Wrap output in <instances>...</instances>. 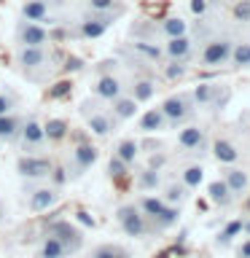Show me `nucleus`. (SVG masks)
I'll return each mask as SVG.
<instances>
[{"mask_svg": "<svg viewBox=\"0 0 250 258\" xmlns=\"http://www.w3.org/2000/svg\"><path fill=\"white\" fill-rule=\"evenodd\" d=\"M56 202H59V194H56V188L48 183V185H35V188L30 191L27 207H30V213H46V210L56 207Z\"/></svg>", "mask_w": 250, "mask_h": 258, "instance_id": "f8f14e48", "label": "nucleus"}, {"mask_svg": "<svg viewBox=\"0 0 250 258\" xmlns=\"http://www.w3.org/2000/svg\"><path fill=\"white\" fill-rule=\"evenodd\" d=\"M215 97H218L215 84H199V86H194V92H191V102H194V108H207V105H213Z\"/></svg>", "mask_w": 250, "mask_h": 258, "instance_id": "393cba45", "label": "nucleus"}, {"mask_svg": "<svg viewBox=\"0 0 250 258\" xmlns=\"http://www.w3.org/2000/svg\"><path fill=\"white\" fill-rule=\"evenodd\" d=\"M237 234H242V218H237V221H231L229 226H226V229L218 234V245H231V239L237 237Z\"/></svg>", "mask_w": 250, "mask_h": 258, "instance_id": "e433bc0d", "label": "nucleus"}, {"mask_svg": "<svg viewBox=\"0 0 250 258\" xmlns=\"http://www.w3.org/2000/svg\"><path fill=\"white\" fill-rule=\"evenodd\" d=\"M108 172H110V177L121 180V177L129 175V164H127V161H121L118 156H110V161H108Z\"/></svg>", "mask_w": 250, "mask_h": 258, "instance_id": "4c0bfd02", "label": "nucleus"}, {"mask_svg": "<svg viewBox=\"0 0 250 258\" xmlns=\"http://www.w3.org/2000/svg\"><path fill=\"white\" fill-rule=\"evenodd\" d=\"M213 156L221 161V164H237L239 151H237V145H231L229 140H215L213 143Z\"/></svg>", "mask_w": 250, "mask_h": 258, "instance_id": "b1692460", "label": "nucleus"}, {"mask_svg": "<svg viewBox=\"0 0 250 258\" xmlns=\"http://www.w3.org/2000/svg\"><path fill=\"white\" fill-rule=\"evenodd\" d=\"M164 205H167V202L161 199V197H153V194H145V197L137 199V210H140V213H143L145 218H148V221H151L153 215H159Z\"/></svg>", "mask_w": 250, "mask_h": 258, "instance_id": "72a5a7b5", "label": "nucleus"}, {"mask_svg": "<svg viewBox=\"0 0 250 258\" xmlns=\"http://www.w3.org/2000/svg\"><path fill=\"white\" fill-rule=\"evenodd\" d=\"M16 64L30 73V70H40L51 64V54L46 51V46H19L16 48Z\"/></svg>", "mask_w": 250, "mask_h": 258, "instance_id": "6e6552de", "label": "nucleus"}, {"mask_svg": "<svg viewBox=\"0 0 250 258\" xmlns=\"http://www.w3.org/2000/svg\"><path fill=\"white\" fill-rule=\"evenodd\" d=\"M110 27V19L108 14H97V16H86V19L78 22L76 27V38H84V40H94V38H102Z\"/></svg>", "mask_w": 250, "mask_h": 258, "instance_id": "ddd939ff", "label": "nucleus"}, {"mask_svg": "<svg viewBox=\"0 0 250 258\" xmlns=\"http://www.w3.org/2000/svg\"><path fill=\"white\" fill-rule=\"evenodd\" d=\"M121 250H124V247H118V245H100V247L94 250L92 258H116Z\"/></svg>", "mask_w": 250, "mask_h": 258, "instance_id": "a19ab883", "label": "nucleus"}, {"mask_svg": "<svg viewBox=\"0 0 250 258\" xmlns=\"http://www.w3.org/2000/svg\"><path fill=\"white\" fill-rule=\"evenodd\" d=\"M116 221H118L121 231H124L127 237H145V234L151 231L148 218L137 210V205H121L116 210Z\"/></svg>", "mask_w": 250, "mask_h": 258, "instance_id": "20e7f679", "label": "nucleus"}, {"mask_svg": "<svg viewBox=\"0 0 250 258\" xmlns=\"http://www.w3.org/2000/svg\"><path fill=\"white\" fill-rule=\"evenodd\" d=\"M207 0H191V14L194 16H205L207 14Z\"/></svg>", "mask_w": 250, "mask_h": 258, "instance_id": "a18cd8bd", "label": "nucleus"}, {"mask_svg": "<svg viewBox=\"0 0 250 258\" xmlns=\"http://www.w3.org/2000/svg\"><path fill=\"white\" fill-rule=\"evenodd\" d=\"M16 46H48L51 43V32H48L40 22H27L22 19L14 30Z\"/></svg>", "mask_w": 250, "mask_h": 258, "instance_id": "0eeeda50", "label": "nucleus"}, {"mask_svg": "<svg viewBox=\"0 0 250 258\" xmlns=\"http://www.w3.org/2000/svg\"><path fill=\"white\" fill-rule=\"evenodd\" d=\"M70 81H59V84H56L54 89H51V92H48V97H51V100H56V97H62V94H68L70 92Z\"/></svg>", "mask_w": 250, "mask_h": 258, "instance_id": "c03bdc74", "label": "nucleus"}, {"mask_svg": "<svg viewBox=\"0 0 250 258\" xmlns=\"http://www.w3.org/2000/svg\"><path fill=\"white\" fill-rule=\"evenodd\" d=\"M237 258H250V237L242 239V245L237 247Z\"/></svg>", "mask_w": 250, "mask_h": 258, "instance_id": "49530a36", "label": "nucleus"}, {"mask_svg": "<svg viewBox=\"0 0 250 258\" xmlns=\"http://www.w3.org/2000/svg\"><path fill=\"white\" fill-rule=\"evenodd\" d=\"M3 218H6V205L0 202V223H3Z\"/></svg>", "mask_w": 250, "mask_h": 258, "instance_id": "09e8293b", "label": "nucleus"}, {"mask_svg": "<svg viewBox=\"0 0 250 258\" xmlns=\"http://www.w3.org/2000/svg\"><path fill=\"white\" fill-rule=\"evenodd\" d=\"M22 19L43 24L48 19V3L46 0H24L22 3Z\"/></svg>", "mask_w": 250, "mask_h": 258, "instance_id": "412c9836", "label": "nucleus"}, {"mask_svg": "<svg viewBox=\"0 0 250 258\" xmlns=\"http://www.w3.org/2000/svg\"><path fill=\"white\" fill-rule=\"evenodd\" d=\"M231 68H250V40H237L229 54Z\"/></svg>", "mask_w": 250, "mask_h": 258, "instance_id": "c85d7f7f", "label": "nucleus"}, {"mask_svg": "<svg viewBox=\"0 0 250 258\" xmlns=\"http://www.w3.org/2000/svg\"><path fill=\"white\" fill-rule=\"evenodd\" d=\"M189 191H191V188H185L183 183H167V185H164V194H161V199H164L167 205H177V207H180L183 202L191 197Z\"/></svg>", "mask_w": 250, "mask_h": 258, "instance_id": "473e14b6", "label": "nucleus"}, {"mask_svg": "<svg viewBox=\"0 0 250 258\" xmlns=\"http://www.w3.org/2000/svg\"><path fill=\"white\" fill-rule=\"evenodd\" d=\"M92 92L97 100H102V102H110V100H116L118 94H124V84L113 76V73H105V76H100L94 81V86H92Z\"/></svg>", "mask_w": 250, "mask_h": 258, "instance_id": "2eb2a0df", "label": "nucleus"}, {"mask_svg": "<svg viewBox=\"0 0 250 258\" xmlns=\"http://www.w3.org/2000/svg\"><path fill=\"white\" fill-rule=\"evenodd\" d=\"M242 231H245L247 237H250V218H245V221H242Z\"/></svg>", "mask_w": 250, "mask_h": 258, "instance_id": "de8ad7c7", "label": "nucleus"}, {"mask_svg": "<svg viewBox=\"0 0 250 258\" xmlns=\"http://www.w3.org/2000/svg\"><path fill=\"white\" fill-rule=\"evenodd\" d=\"M223 183L229 185V191L234 194V197H242V194H247L250 188V177L245 169H239V167H229L223 172Z\"/></svg>", "mask_w": 250, "mask_h": 258, "instance_id": "f3484780", "label": "nucleus"}, {"mask_svg": "<svg viewBox=\"0 0 250 258\" xmlns=\"http://www.w3.org/2000/svg\"><path fill=\"white\" fill-rule=\"evenodd\" d=\"M161 73H164L167 81H180V78L189 76V68H185V62L169 59V64H161Z\"/></svg>", "mask_w": 250, "mask_h": 258, "instance_id": "c9c22d12", "label": "nucleus"}, {"mask_svg": "<svg viewBox=\"0 0 250 258\" xmlns=\"http://www.w3.org/2000/svg\"><path fill=\"white\" fill-rule=\"evenodd\" d=\"M137 102L132 100L129 94H118L116 100H110V118L116 121V124H121V121H129V118H135L137 116Z\"/></svg>", "mask_w": 250, "mask_h": 258, "instance_id": "dca6fc26", "label": "nucleus"}, {"mask_svg": "<svg viewBox=\"0 0 250 258\" xmlns=\"http://www.w3.org/2000/svg\"><path fill=\"white\" fill-rule=\"evenodd\" d=\"M140 132L145 135H153V132H164L167 129V118H164V113H161V108H148L140 116Z\"/></svg>", "mask_w": 250, "mask_h": 258, "instance_id": "a211bd4d", "label": "nucleus"}, {"mask_svg": "<svg viewBox=\"0 0 250 258\" xmlns=\"http://www.w3.org/2000/svg\"><path fill=\"white\" fill-rule=\"evenodd\" d=\"M68 255H70L68 247L56 237H51V234H46L43 242L38 245V253H35V258H68Z\"/></svg>", "mask_w": 250, "mask_h": 258, "instance_id": "aec40b11", "label": "nucleus"}, {"mask_svg": "<svg viewBox=\"0 0 250 258\" xmlns=\"http://www.w3.org/2000/svg\"><path fill=\"white\" fill-rule=\"evenodd\" d=\"M116 258H132V255H129V253H127V250H121V253H118Z\"/></svg>", "mask_w": 250, "mask_h": 258, "instance_id": "8fccbe9b", "label": "nucleus"}, {"mask_svg": "<svg viewBox=\"0 0 250 258\" xmlns=\"http://www.w3.org/2000/svg\"><path fill=\"white\" fill-rule=\"evenodd\" d=\"M116 3L118 0H86V6L92 14H110L113 8H116Z\"/></svg>", "mask_w": 250, "mask_h": 258, "instance_id": "ea45409f", "label": "nucleus"}, {"mask_svg": "<svg viewBox=\"0 0 250 258\" xmlns=\"http://www.w3.org/2000/svg\"><path fill=\"white\" fill-rule=\"evenodd\" d=\"M177 145H180V151L185 153H205L207 151V132L197 124H189L180 129V135H177Z\"/></svg>", "mask_w": 250, "mask_h": 258, "instance_id": "9b49d317", "label": "nucleus"}, {"mask_svg": "<svg viewBox=\"0 0 250 258\" xmlns=\"http://www.w3.org/2000/svg\"><path fill=\"white\" fill-rule=\"evenodd\" d=\"M159 183H161V172H159V169H153V167L143 169V172L137 175V180H135V185L140 191H156Z\"/></svg>", "mask_w": 250, "mask_h": 258, "instance_id": "f704fd0d", "label": "nucleus"}, {"mask_svg": "<svg viewBox=\"0 0 250 258\" xmlns=\"http://www.w3.org/2000/svg\"><path fill=\"white\" fill-rule=\"evenodd\" d=\"M207 194H210V199H213L218 207H223V210L234 202V194L229 191V185L223 183V177H221V180H213V183H210V185H207Z\"/></svg>", "mask_w": 250, "mask_h": 258, "instance_id": "a878e982", "label": "nucleus"}, {"mask_svg": "<svg viewBox=\"0 0 250 258\" xmlns=\"http://www.w3.org/2000/svg\"><path fill=\"white\" fill-rule=\"evenodd\" d=\"M100 159V151L94 148L92 143H78L70 153V169H73V177H81L86 169H92Z\"/></svg>", "mask_w": 250, "mask_h": 258, "instance_id": "9d476101", "label": "nucleus"}, {"mask_svg": "<svg viewBox=\"0 0 250 258\" xmlns=\"http://www.w3.org/2000/svg\"><path fill=\"white\" fill-rule=\"evenodd\" d=\"M16 145H19L22 153H38L46 145V135H43V121L38 116H27L19 126V135H16Z\"/></svg>", "mask_w": 250, "mask_h": 258, "instance_id": "f257e3e1", "label": "nucleus"}, {"mask_svg": "<svg viewBox=\"0 0 250 258\" xmlns=\"http://www.w3.org/2000/svg\"><path fill=\"white\" fill-rule=\"evenodd\" d=\"M245 207H247V213H250V199H247V205H245Z\"/></svg>", "mask_w": 250, "mask_h": 258, "instance_id": "603ef678", "label": "nucleus"}, {"mask_svg": "<svg viewBox=\"0 0 250 258\" xmlns=\"http://www.w3.org/2000/svg\"><path fill=\"white\" fill-rule=\"evenodd\" d=\"M207 3H223V0H207Z\"/></svg>", "mask_w": 250, "mask_h": 258, "instance_id": "3c124183", "label": "nucleus"}, {"mask_svg": "<svg viewBox=\"0 0 250 258\" xmlns=\"http://www.w3.org/2000/svg\"><path fill=\"white\" fill-rule=\"evenodd\" d=\"M65 172H68L65 167H51V172H48V180H51L54 188H56V185H62V183L70 177V175H65Z\"/></svg>", "mask_w": 250, "mask_h": 258, "instance_id": "37998d69", "label": "nucleus"}, {"mask_svg": "<svg viewBox=\"0 0 250 258\" xmlns=\"http://www.w3.org/2000/svg\"><path fill=\"white\" fill-rule=\"evenodd\" d=\"M132 51L140 54L143 59H148V62H161V59H164L161 46L153 43V40H135V43H132Z\"/></svg>", "mask_w": 250, "mask_h": 258, "instance_id": "cd10ccee", "label": "nucleus"}, {"mask_svg": "<svg viewBox=\"0 0 250 258\" xmlns=\"http://www.w3.org/2000/svg\"><path fill=\"white\" fill-rule=\"evenodd\" d=\"M167 59H177V62H189V56L194 51V40L191 35H175V38H164V46H161Z\"/></svg>", "mask_w": 250, "mask_h": 258, "instance_id": "4468645a", "label": "nucleus"}, {"mask_svg": "<svg viewBox=\"0 0 250 258\" xmlns=\"http://www.w3.org/2000/svg\"><path fill=\"white\" fill-rule=\"evenodd\" d=\"M159 108H161V113H164V118H167V126H180V124H185V121L194 116L191 94H185V92L169 94Z\"/></svg>", "mask_w": 250, "mask_h": 258, "instance_id": "f03ea898", "label": "nucleus"}, {"mask_svg": "<svg viewBox=\"0 0 250 258\" xmlns=\"http://www.w3.org/2000/svg\"><path fill=\"white\" fill-rule=\"evenodd\" d=\"M81 113H84V118H86L89 132L97 135V137H108L113 132V126H116V121L110 118V113L105 108H100V105H94L92 100L81 102Z\"/></svg>", "mask_w": 250, "mask_h": 258, "instance_id": "39448f33", "label": "nucleus"}, {"mask_svg": "<svg viewBox=\"0 0 250 258\" xmlns=\"http://www.w3.org/2000/svg\"><path fill=\"white\" fill-rule=\"evenodd\" d=\"M156 94V81H151V78H135V84H132V100L140 105V102H148L151 97Z\"/></svg>", "mask_w": 250, "mask_h": 258, "instance_id": "bb28decb", "label": "nucleus"}, {"mask_svg": "<svg viewBox=\"0 0 250 258\" xmlns=\"http://www.w3.org/2000/svg\"><path fill=\"white\" fill-rule=\"evenodd\" d=\"M177 218H180V207L177 205H164L159 215L151 218V226L159 229V231H167V229H172V226L177 223Z\"/></svg>", "mask_w": 250, "mask_h": 258, "instance_id": "4be33fe9", "label": "nucleus"}, {"mask_svg": "<svg viewBox=\"0 0 250 258\" xmlns=\"http://www.w3.org/2000/svg\"><path fill=\"white\" fill-rule=\"evenodd\" d=\"M70 126L65 118H48L43 121V135H46V143H62L68 137Z\"/></svg>", "mask_w": 250, "mask_h": 258, "instance_id": "5701e85b", "label": "nucleus"}, {"mask_svg": "<svg viewBox=\"0 0 250 258\" xmlns=\"http://www.w3.org/2000/svg\"><path fill=\"white\" fill-rule=\"evenodd\" d=\"M159 32H161L164 38L185 35V32H189V22H185V19H180V16H167V19L159 24Z\"/></svg>", "mask_w": 250, "mask_h": 258, "instance_id": "2f4dec72", "label": "nucleus"}, {"mask_svg": "<svg viewBox=\"0 0 250 258\" xmlns=\"http://www.w3.org/2000/svg\"><path fill=\"white\" fill-rule=\"evenodd\" d=\"M16 108V97L11 92H0V116L3 113H11Z\"/></svg>", "mask_w": 250, "mask_h": 258, "instance_id": "79ce46f5", "label": "nucleus"}, {"mask_svg": "<svg viewBox=\"0 0 250 258\" xmlns=\"http://www.w3.org/2000/svg\"><path fill=\"white\" fill-rule=\"evenodd\" d=\"M22 116H16V113H3L0 116V143H14L16 135H19V126H22Z\"/></svg>", "mask_w": 250, "mask_h": 258, "instance_id": "6ab92c4d", "label": "nucleus"}, {"mask_svg": "<svg viewBox=\"0 0 250 258\" xmlns=\"http://www.w3.org/2000/svg\"><path fill=\"white\" fill-rule=\"evenodd\" d=\"M231 16H234L237 22L247 24V22H250V0H237V3H234V8H231Z\"/></svg>", "mask_w": 250, "mask_h": 258, "instance_id": "58836bf2", "label": "nucleus"}, {"mask_svg": "<svg viewBox=\"0 0 250 258\" xmlns=\"http://www.w3.org/2000/svg\"><path fill=\"white\" fill-rule=\"evenodd\" d=\"M180 183L185 188H199L205 183V169H202V164H185L180 169Z\"/></svg>", "mask_w": 250, "mask_h": 258, "instance_id": "7c9ffc66", "label": "nucleus"}, {"mask_svg": "<svg viewBox=\"0 0 250 258\" xmlns=\"http://www.w3.org/2000/svg\"><path fill=\"white\" fill-rule=\"evenodd\" d=\"M231 46L234 40L231 38H210L205 48H202L199 54V68H223V64H229V54H231Z\"/></svg>", "mask_w": 250, "mask_h": 258, "instance_id": "7ed1b4c3", "label": "nucleus"}, {"mask_svg": "<svg viewBox=\"0 0 250 258\" xmlns=\"http://www.w3.org/2000/svg\"><path fill=\"white\" fill-rule=\"evenodd\" d=\"M54 161L48 156H40V153H22L16 159V172L27 180H46L48 172H51Z\"/></svg>", "mask_w": 250, "mask_h": 258, "instance_id": "423d86ee", "label": "nucleus"}, {"mask_svg": "<svg viewBox=\"0 0 250 258\" xmlns=\"http://www.w3.org/2000/svg\"><path fill=\"white\" fill-rule=\"evenodd\" d=\"M113 156H118L121 161H127V164L132 167L135 161H137V156H140V143H137V140H129V137H127V140H121V143L116 145Z\"/></svg>", "mask_w": 250, "mask_h": 258, "instance_id": "c756f323", "label": "nucleus"}, {"mask_svg": "<svg viewBox=\"0 0 250 258\" xmlns=\"http://www.w3.org/2000/svg\"><path fill=\"white\" fill-rule=\"evenodd\" d=\"M46 234H51V237L59 239L62 245L68 247V253H78L81 245H84V231H81L78 226H73L70 221H56V223H51Z\"/></svg>", "mask_w": 250, "mask_h": 258, "instance_id": "1a4fd4ad", "label": "nucleus"}]
</instances>
